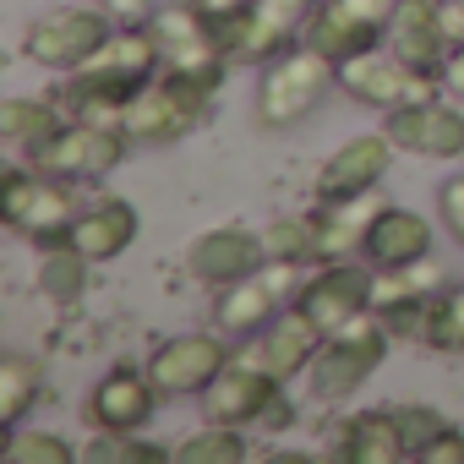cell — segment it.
Returning <instances> with one entry per match:
<instances>
[{"mask_svg": "<svg viewBox=\"0 0 464 464\" xmlns=\"http://www.w3.org/2000/svg\"><path fill=\"white\" fill-rule=\"evenodd\" d=\"M339 88V61H328L312 44L285 50L279 61H268L263 88H257V126L263 131H290L301 126L328 93Z\"/></svg>", "mask_w": 464, "mask_h": 464, "instance_id": "obj_3", "label": "cell"}, {"mask_svg": "<svg viewBox=\"0 0 464 464\" xmlns=\"http://www.w3.org/2000/svg\"><path fill=\"white\" fill-rule=\"evenodd\" d=\"M110 34H115V17L110 12H99V6H55V12H44V17L28 23L23 55L34 66H44V72L72 77Z\"/></svg>", "mask_w": 464, "mask_h": 464, "instance_id": "obj_10", "label": "cell"}, {"mask_svg": "<svg viewBox=\"0 0 464 464\" xmlns=\"http://www.w3.org/2000/svg\"><path fill=\"white\" fill-rule=\"evenodd\" d=\"M61 126H66V110L61 104H44V99H6V104H0V137L17 142L23 153L44 148Z\"/></svg>", "mask_w": 464, "mask_h": 464, "instance_id": "obj_28", "label": "cell"}, {"mask_svg": "<svg viewBox=\"0 0 464 464\" xmlns=\"http://www.w3.org/2000/svg\"><path fill=\"white\" fill-rule=\"evenodd\" d=\"M137 236H142L137 208H131L126 197H99V202H88V208L77 213V224H72L66 241H72L88 263H115L121 252H131Z\"/></svg>", "mask_w": 464, "mask_h": 464, "instance_id": "obj_24", "label": "cell"}, {"mask_svg": "<svg viewBox=\"0 0 464 464\" xmlns=\"http://www.w3.org/2000/svg\"><path fill=\"white\" fill-rule=\"evenodd\" d=\"M252 459L241 426H224V420H202L191 437L175 442V464H241Z\"/></svg>", "mask_w": 464, "mask_h": 464, "instance_id": "obj_30", "label": "cell"}, {"mask_svg": "<svg viewBox=\"0 0 464 464\" xmlns=\"http://www.w3.org/2000/svg\"><path fill=\"white\" fill-rule=\"evenodd\" d=\"M382 213L377 191L366 197H339V202H317L312 208V229H317V263H344L361 257L366 236H372V218Z\"/></svg>", "mask_w": 464, "mask_h": 464, "instance_id": "obj_26", "label": "cell"}, {"mask_svg": "<svg viewBox=\"0 0 464 464\" xmlns=\"http://www.w3.org/2000/svg\"><path fill=\"white\" fill-rule=\"evenodd\" d=\"M415 459H420V464H464V431H459V426H442Z\"/></svg>", "mask_w": 464, "mask_h": 464, "instance_id": "obj_37", "label": "cell"}, {"mask_svg": "<svg viewBox=\"0 0 464 464\" xmlns=\"http://www.w3.org/2000/svg\"><path fill=\"white\" fill-rule=\"evenodd\" d=\"M393 137L388 131H366L350 137L344 148L328 153V164L317 169V202H339V197H366L382 186V175L393 169Z\"/></svg>", "mask_w": 464, "mask_h": 464, "instance_id": "obj_19", "label": "cell"}, {"mask_svg": "<svg viewBox=\"0 0 464 464\" xmlns=\"http://www.w3.org/2000/svg\"><path fill=\"white\" fill-rule=\"evenodd\" d=\"M437 6H442L448 34H453V39H464V0H437Z\"/></svg>", "mask_w": 464, "mask_h": 464, "instance_id": "obj_41", "label": "cell"}, {"mask_svg": "<svg viewBox=\"0 0 464 464\" xmlns=\"http://www.w3.org/2000/svg\"><path fill=\"white\" fill-rule=\"evenodd\" d=\"M382 44H388L399 61H410V66H420V72L437 77V66H442L453 34H448V23H442V6H437V0H399V12H393Z\"/></svg>", "mask_w": 464, "mask_h": 464, "instance_id": "obj_22", "label": "cell"}, {"mask_svg": "<svg viewBox=\"0 0 464 464\" xmlns=\"http://www.w3.org/2000/svg\"><path fill=\"white\" fill-rule=\"evenodd\" d=\"M208 88L202 82H191V77H180V72H159L137 99H131V110H126V131H131V142H142V148H169V142H180V137H191L197 126H202V115H208Z\"/></svg>", "mask_w": 464, "mask_h": 464, "instance_id": "obj_6", "label": "cell"}, {"mask_svg": "<svg viewBox=\"0 0 464 464\" xmlns=\"http://www.w3.org/2000/svg\"><path fill=\"white\" fill-rule=\"evenodd\" d=\"M229 361H236V355H229V344H224L218 328L213 334H175V339H164L148 355V377H153L159 399H202L208 382Z\"/></svg>", "mask_w": 464, "mask_h": 464, "instance_id": "obj_15", "label": "cell"}, {"mask_svg": "<svg viewBox=\"0 0 464 464\" xmlns=\"http://www.w3.org/2000/svg\"><path fill=\"white\" fill-rule=\"evenodd\" d=\"M393 12H399V0H317V12L306 17L301 44L323 50L328 61H350V55L382 44Z\"/></svg>", "mask_w": 464, "mask_h": 464, "instance_id": "obj_14", "label": "cell"}, {"mask_svg": "<svg viewBox=\"0 0 464 464\" xmlns=\"http://www.w3.org/2000/svg\"><path fill=\"white\" fill-rule=\"evenodd\" d=\"M159 72H164V55H159L148 23H142V28H126V23H121V28L66 77L61 110H66V121H110V126H126L131 99H137Z\"/></svg>", "mask_w": 464, "mask_h": 464, "instance_id": "obj_1", "label": "cell"}, {"mask_svg": "<svg viewBox=\"0 0 464 464\" xmlns=\"http://www.w3.org/2000/svg\"><path fill=\"white\" fill-rule=\"evenodd\" d=\"M88 464H164L175 459V448H153V442H137V431H99L88 448H82Z\"/></svg>", "mask_w": 464, "mask_h": 464, "instance_id": "obj_34", "label": "cell"}, {"mask_svg": "<svg viewBox=\"0 0 464 464\" xmlns=\"http://www.w3.org/2000/svg\"><path fill=\"white\" fill-rule=\"evenodd\" d=\"M323 339H328V334H323L312 317H301L295 306H285V312H279L257 339H252V350H246V355H252L257 366H268L279 382H290V377L312 372V361H317Z\"/></svg>", "mask_w": 464, "mask_h": 464, "instance_id": "obj_21", "label": "cell"}, {"mask_svg": "<svg viewBox=\"0 0 464 464\" xmlns=\"http://www.w3.org/2000/svg\"><path fill=\"white\" fill-rule=\"evenodd\" d=\"M393 415H399V431H404V442H410V459L448 426L437 410H426V404H393Z\"/></svg>", "mask_w": 464, "mask_h": 464, "instance_id": "obj_35", "label": "cell"}, {"mask_svg": "<svg viewBox=\"0 0 464 464\" xmlns=\"http://www.w3.org/2000/svg\"><path fill=\"white\" fill-rule=\"evenodd\" d=\"M153 410H159V388H153L148 366H142V372H137V366L104 372V377L93 382L88 404H82V415H88L93 431H142V426L153 420Z\"/></svg>", "mask_w": 464, "mask_h": 464, "instance_id": "obj_20", "label": "cell"}, {"mask_svg": "<svg viewBox=\"0 0 464 464\" xmlns=\"http://www.w3.org/2000/svg\"><path fill=\"white\" fill-rule=\"evenodd\" d=\"M306 268H290V263H263L257 274L236 279V285H224L213 290V328L224 339H257L301 290Z\"/></svg>", "mask_w": 464, "mask_h": 464, "instance_id": "obj_7", "label": "cell"}, {"mask_svg": "<svg viewBox=\"0 0 464 464\" xmlns=\"http://www.w3.org/2000/svg\"><path fill=\"white\" fill-rule=\"evenodd\" d=\"M148 34H153L164 66L180 72V77H191V82H202L208 93H218L224 72L236 66V61L224 55V39H218L213 17H202L191 0H186V6H164V12H153V17H148Z\"/></svg>", "mask_w": 464, "mask_h": 464, "instance_id": "obj_5", "label": "cell"}, {"mask_svg": "<svg viewBox=\"0 0 464 464\" xmlns=\"http://www.w3.org/2000/svg\"><path fill=\"white\" fill-rule=\"evenodd\" d=\"M263 252L268 263H290V268H317V229H312V213H279L268 218L263 229Z\"/></svg>", "mask_w": 464, "mask_h": 464, "instance_id": "obj_29", "label": "cell"}, {"mask_svg": "<svg viewBox=\"0 0 464 464\" xmlns=\"http://www.w3.org/2000/svg\"><path fill=\"white\" fill-rule=\"evenodd\" d=\"M339 88H344L355 104L377 110V115H393V110H404V104H420V99L442 93V82H437L431 72H420V66L399 61L388 44H377V50H361V55L339 61Z\"/></svg>", "mask_w": 464, "mask_h": 464, "instance_id": "obj_9", "label": "cell"}, {"mask_svg": "<svg viewBox=\"0 0 464 464\" xmlns=\"http://www.w3.org/2000/svg\"><path fill=\"white\" fill-rule=\"evenodd\" d=\"M393 137L399 153H415V159H431V164H453L464 159V99H420V104H404L388 115L382 126Z\"/></svg>", "mask_w": 464, "mask_h": 464, "instance_id": "obj_16", "label": "cell"}, {"mask_svg": "<svg viewBox=\"0 0 464 464\" xmlns=\"http://www.w3.org/2000/svg\"><path fill=\"white\" fill-rule=\"evenodd\" d=\"M191 6L202 12V17H213V23H224V17H241L252 0H191Z\"/></svg>", "mask_w": 464, "mask_h": 464, "instance_id": "obj_40", "label": "cell"}, {"mask_svg": "<svg viewBox=\"0 0 464 464\" xmlns=\"http://www.w3.org/2000/svg\"><path fill=\"white\" fill-rule=\"evenodd\" d=\"M448 290L442 268L431 257L420 263H404V268H377V290H372V312L388 323L393 339H415L420 344V328H426V312L431 301Z\"/></svg>", "mask_w": 464, "mask_h": 464, "instance_id": "obj_17", "label": "cell"}, {"mask_svg": "<svg viewBox=\"0 0 464 464\" xmlns=\"http://www.w3.org/2000/svg\"><path fill=\"white\" fill-rule=\"evenodd\" d=\"M39 290H44L55 306H77V301H82V290H88V257H82L72 241L44 246V263H39Z\"/></svg>", "mask_w": 464, "mask_h": 464, "instance_id": "obj_31", "label": "cell"}, {"mask_svg": "<svg viewBox=\"0 0 464 464\" xmlns=\"http://www.w3.org/2000/svg\"><path fill=\"white\" fill-rule=\"evenodd\" d=\"M0 213H6V229H17V236H28L39 252L66 241L72 224L82 213L77 191L66 175H50L39 164H12L6 180H0Z\"/></svg>", "mask_w": 464, "mask_h": 464, "instance_id": "obj_2", "label": "cell"}, {"mask_svg": "<svg viewBox=\"0 0 464 464\" xmlns=\"http://www.w3.org/2000/svg\"><path fill=\"white\" fill-rule=\"evenodd\" d=\"M372 290H377V268L366 257H344V263H317L301 279L290 306L301 317H312L323 334H339V328H350L355 317L372 312Z\"/></svg>", "mask_w": 464, "mask_h": 464, "instance_id": "obj_12", "label": "cell"}, {"mask_svg": "<svg viewBox=\"0 0 464 464\" xmlns=\"http://www.w3.org/2000/svg\"><path fill=\"white\" fill-rule=\"evenodd\" d=\"M328 437H334L328 453L344 459V464H399V459H410V442H404L393 410H361V415H344V420H334Z\"/></svg>", "mask_w": 464, "mask_h": 464, "instance_id": "obj_23", "label": "cell"}, {"mask_svg": "<svg viewBox=\"0 0 464 464\" xmlns=\"http://www.w3.org/2000/svg\"><path fill=\"white\" fill-rule=\"evenodd\" d=\"M420 344L431 355H464V285H448L431 301L426 328H420Z\"/></svg>", "mask_w": 464, "mask_h": 464, "instance_id": "obj_32", "label": "cell"}, {"mask_svg": "<svg viewBox=\"0 0 464 464\" xmlns=\"http://www.w3.org/2000/svg\"><path fill=\"white\" fill-rule=\"evenodd\" d=\"M388 339H393V334H388V323H382L377 312H366V317H355L350 328L328 334L323 350H317V361H312V372H306L312 399H317V404H339V399L361 393L366 377L382 366Z\"/></svg>", "mask_w": 464, "mask_h": 464, "instance_id": "obj_4", "label": "cell"}, {"mask_svg": "<svg viewBox=\"0 0 464 464\" xmlns=\"http://www.w3.org/2000/svg\"><path fill=\"white\" fill-rule=\"evenodd\" d=\"M437 218H442V229L453 236V246H464V175H448L437 186Z\"/></svg>", "mask_w": 464, "mask_h": 464, "instance_id": "obj_36", "label": "cell"}, {"mask_svg": "<svg viewBox=\"0 0 464 464\" xmlns=\"http://www.w3.org/2000/svg\"><path fill=\"white\" fill-rule=\"evenodd\" d=\"M6 459L12 464H77L82 453L61 431H23V426H12L6 431Z\"/></svg>", "mask_w": 464, "mask_h": 464, "instance_id": "obj_33", "label": "cell"}, {"mask_svg": "<svg viewBox=\"0 0 464 464\" xmlns=\"http://www.w3.org/2000/svg\"><path fill=\"white\" fill-rule=\"evenodd\" d=\"M99 12H110L115 23H126V28H142L148 17H153V0H93Z\"/></svg>", "mask_w": 464, "mask_h": 464, "instance_id": "obj_39", "label": "cell"}, {"mask_svg": "<svg viewBox=\"0 0 464 464\" xmlns=\"http://www.w3.org/2000/svg\"><path fill=\"white\" fill-rule=\"evenodd\" d=\"M202 420H224V426H252V420H285V382L257 366L252 355L229 361L208 393H202Z\"/></svg>", "mask_w": 464, "mask_h": 464, "instance_id": "obj_13", "label": "cell"}, {"mask_svg": "<svg viewBox=\"0 0 464 464\" xmlns=\"http://www.w3.org/2000/svg\"><path fill=\"white\" fill-rule=\"evenodd\" d=\"M437 236H431V218H420L415 208H399V202H382V213L372 218V236L361 246V257L372 268H404V263H420L431 257Z\"/></svg>", "mask_w": 464, "mask_h": 464, "instance_id": "obj_25", "label": "cell"}, {"mask_svg": "<svg viewBox=\"0 0 464 464\" xmlns=\"http://www.w3.org/2000/svg\"><path fill=\"white\" fill-rule=\"evenodd\" d=\"M437 82H442V93H448V99H464V39H453V44H448L442 66H437Z\"/></svg>", "mask_w": 464, "mask_h": 464, "instance_id": "obj_38", "label": "cell"}, {"mask_svg": "<svg viewBox=\"0 0 464 464\" xmlns=\"http://www.w3.org/2000/svg\"><path fill=\"white\" fill-rule=\"evenodd\" d=\"M44 399V366L28 350H6L0 355V426H23L28 410Z\"/></svg>", "mask_w": 464, "mask_h": 464, "instance_id": "obj_27", "label": "cell"}, {"mask_svg": "<svg viewBox=\"0 0 464 464\" xmlns=\"http://www.w3.org/2000/svg\"><path fill=\"white\" fill-rule=\"evenodd\" d=\"M268 263L263 252V236L246 224H218V229H202V236L186 246V274L208 290H224V285H236L246 274H257Z\"/></svg>", "mask_w": 464, "mask_h": 464, "instance_id": "obj_18", "label": "cell"}, {"mask_svg": "<svg viewBox=\"0 0 464 464\" xmlns=\"http://www.w3.org/2000/svg\"><path fill=\"white\" fill-rule=\"evenodd\" d=\"M312 12H317V0H252L241 17H224L213 28H218L224 55L236 66H263V61H279L285 50L301 44Z\"/></svg>", "mask_w": 464, "mask_h": 464, "instance_id": "obj_8", "label": "cell"}, {"mask_svg": "<svg viewBox=\"0 0 464 464\" xmlns=\"http://www.w3.org/2000/svg\"><path fill=\"white\" fill-rule=\"evenodd\" d=\"M131 131L126 126H110V121H66L44 148L28 153V164L50 169V175H66V180H99V175H115L131 153Z\"/></svg>", "mask_w": 464, "mask_h": 464, "instance_id": "obj_11", "label": "cell"}]
</instances>
